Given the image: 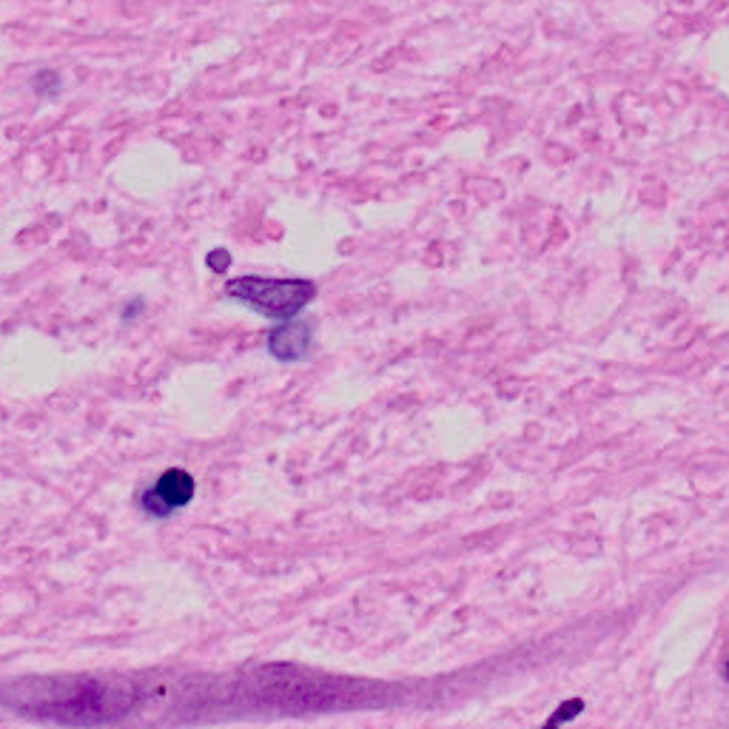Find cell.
Masks as SVG:
<instances>
[{
    "label": "cell",
    "instance_id": "obj_1",
    "mask_svg": "<svg viewBox=\"0 0 729 729\" xmlns=\"http://www.w3.org/2000/svg\"><path fill=\"white\" fill-rule=\"evenodd\" d=\"M225 294L234 303L249 305L256 314L288 325L305 305L316 296V285L308 280H263V276H240L225 283Z\"/></svg>",
    "mask_w": 729,
    "mask_h": 729
},
{
    "label": "cell",
    "instance_id": "obj_2",
    "mask_svg": "<svg viewBox=\"0 0 729 729\" xmlns=\"http://www.w3.org/2000/svg\"><path fill=\"white\" fill-rule=\"evenodd\" d=\"M194 479L191 474H185L183 467H169L163 476H158L149 490L143 493V499H140V507H143L152 519H169L178 510H183L191 499H194Z\"/></svg>",
    "mask_w": 729,
    "mask_h": 729
},
{
    "label": "cell",
    "instance_id": "obj_3",
    "mask_svg": "<svg viewBox=\"0 0 729 729\" xmlns=\"http://www.w3.org/2000/svg\"><path fill=\"white\" fill-rule=\"evenodd\" d=\"M308 345H311V325L288 323L271 334L269 348L276 360L294 362V360H303V356L308 354Z\"/></svg>",
    "mask_w": 729,
    "mask_h": 729
},
{
    "label": "cell",
    "instance_id": "obj_4",
    "mask_svg": "<svg viewBox=\"0 0 729 729\" xmlns=\"http://www.w3.org/2000/svg\"><path fill=\"white\" fill-rule=\"evenodd\" d=\"M585 710V701H578V698H573V701H565L559 707V712L550 718V723H547L545 729H559L561 721H567V716H576V712Z\"/></svg>",
    "mask_w": 729,
    "mask_h": 729
},
{
    "label": "cell",
    "instance_id": "obj_5",
    "mask_svg": "<svg viewBox=\"0 0 729 729\" xmlns=\"http://www.w3.org/2000/svg\"><path fill=\"white\" fill-rule=\"evenodd\" d=\"M209 265H211V269H214V271H223V269H229V265H231V256H229V251H214V254H211L209 256Z\"/></svg>",
    "mask_w": 729,
    "mask_h": 729
}]
</instances>
